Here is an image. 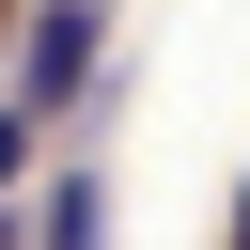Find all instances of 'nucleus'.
Returning <instances> with one entry per match:
<instances>
[{"instance_id": "3", "label": "nucleus", "mask_w": 250, "mask_h": 250, "mask_svg": "<svg viewBox=\"0 0 250 250\" xmlns=\"http://www.w3.org/2000/svg\"><path fill=\"white\" fill-rule=\"evenodd\" d=\"M16 156H31V109H0V188H16Z\"/></svg>"}, {"instance_id": "2", "label": "nucleus", "mask_w": 250, "mask_h": 250, "mask_svg": "<svg viewBox=\"0 0 250 250\" xmlns=\"http://www.w3.org/2000/svg\"><path fill=\"white\" fill-rule=\"evenodd\" d=\"M47 250H94V172H62V203H47Z\"/></svg>"}, {"instance_id": "5", "label": "nucleus", "mask_w": 250, "mask_h": 250, "mask_svg": "<svg viewBox=\"0 0 250 250\" xmlns=\"http://www.w3.org/2000/svg\"><path fill=\"white\" fill-rule=\"evenodd\" d=\"M0 250H16V219H0Z\"/></svg>"}, {"instance_id": "1", "label": "nucleus", "mask_w": 250, "mask_h": 250, "mask_svg": "<svg viewBox=\"0 0 250 250\" xmlns=\"http://www.w3.org/2000/svg\"><path fill=\"white\" fill-rule=\"evenodd\" d=\"M94 47H109V16H78V0L16 16V109H62V94L94 78Z\"/></svg>"}, {"instance_id": "4", "label": "nucleus", "mask_w": 250, "mask_h": 250, "mask_svg": "<svg viewBox=\"0 0 250 250\" xmlns=\"http://www.w3.org/2000/svg\"><path fill=\"white\" fill-rule=\"evenodd\" d=\"M234 250H250V203H234Z\"/></svg>"}]
</instances>
